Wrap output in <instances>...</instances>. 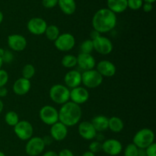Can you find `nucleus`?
<instances>
[{
	"mask_svg": "<svg viewBox=\"0 0 156 156\" xmlns=\"http://www.w3.org/2000/svg\"><path fill=\"white\" fill-rule=\"evenodd\" d=\"M117 23V15L109 10L108 8L98 10L93 15L91 21L93 29L98 31L101 34L108 33L114 30Z\"/></svg>",
	"mask_w": 156,
	"mask_h": 156,
	"instance_id": "obj_1",
	"label": "nucleus"
},
{
	"mask_svg": "<svg viewBox=\"0 0 156 156\" xmlns=\"http://www.w3.org/2000/svg\"><path fill=\"white\" fill-rule=\"evenodd\" d=\"M59 121L67 127L74 126L79 123L82 116V110L78 105L69 101L61 106L59 110Z\"/></svg>",
	"mask_w": 156,
	"mask_h": 156,
	"instance_id": "obj_2",
	"label": "nucleus"
},
{
	"mask_svg": "<svg viewBox=\"0 0 156 156\" xmlns=\"http://www.w3.org/2000/svg\"><path fill=\"white\" fill-rule=\"evenodd\" d=\"M153 143H155V133L149 128L138 130L133 139V143L140 149H145Z\"/></svg>",
	"mask_w": 156,
	"mask_h": 156,
	"instance_id": "obj_3",
	"label": "nucleus"
},
{
	"mask_svg": "<svg viewBox=\"0 0 156 156\" xmlns=\"http://www.w3.org/2000/svg\"><path fill=\"white\" fill-rule=\"evenodd\" d=\"M49 96L55 104L62 105L69 101L70 89L65 85L56 84L50 88Z\"/></svg>",
	"mask_w": 156,
	"mask_h": 156,
	"instance_id": "obj_4",
	"label": "nucleus"
},
{
	"mask_svg": "<svg viewBox=\"0 0 156 156\" xmlns=\"http://www.w3.org/2000/svg\"><path fill=\"white\" fill-rule=\"evenodd\" d=\"M104 78L95 69L83 71L82 73V84L86 88H96L102 84Z\"/></svg>",
	"mask_w": 156,
	"mask_h": 156,
	"instance_id": "obj_5",
	"label": "nucleus"
},
{
	"mask_svg": "<svg viewBox=\"0 0 156 156\" xmlns=\"http://www.w3.org/2000/svg\"><path fill=\"white\" fill-rule=\"evenodd\" d=\"M39 117L44 124L52 126L59 121V111L51 105H44L40 110Z\"/></svg>",
	"mask_w": 156,
	"mask_h": 156,
	"instance_id": "obj_6",
	"label": "nucleus"
},
{
	"mask_svg": "<svg viewBox=\"0 0 156 156\" xmlns=\"http://www.w3.org/2000/svg\"><path fill=\"white\" fill-rule=\"evenodd\" d=\"M76 45V38L72 34H60L54 41V46L61 52H69L73 50Z\"/></svg>",
	"mask_w": 156,
	"mask_h": 156,
	"instance_id": "obj_7",
	"label": "nucleus"
},
{
	"mask_svg": "<svg viewBox=\"0 0 156 156\" xmlns=\"http://www.w3.org/2000/svg\"><path fill=\"white\" fill-rule=\"evenodd\" d=\"M13 129L16 136L22 141H27L33 136L34 127L27 120H20Z\"/></svg>",
	"mask_w": 156,
	"mask_h": 156,
	"instance_id": "obj_8",
	"label": "nucleus"
},
{
	"mask_svg": "<svg viewBox=\"0 0 156 156\" xmlns=\"http://www.w3.org/2000/svg\"><path fill=\"white\" fill-rule=\"evenodd\" d=\"M45 147L43 138L40 136H32L26 143L25 152L29 156H38L43 153Z\"/></svg>",
	"mask_w": 156,
	"mask_h": 156,
	"instance_id": "obj_9",
	"label": "nucleus"
},
{
	"mask_svg": "<svg viewBox=\"0 0 156 156\" xmlns=\"http://www.w3.org/2000/svg\"><path fill=\"white\" fill-rule=\"evenodd\" d=\"M92 41L93 45H94V50H95L99 54L108 55L114 50L112 41L107 37L101 35L99 37Z\"/></svg>",
	"mask_w": 156,
	"mask_h": 156,
	"instance_id": "obj_10",
	"label": "nucleus"
},
{
	"mask_svg": "<svg viewBox=\"0 0 156 156\" xmlns=\"http://www.w3.org/2000/svg\"><path fill=\"white\" fill-rule=\"evenodd\" d=\"M47 27V23L44 18L39 17L32 18L27 21V29L31 34L39 35L44 34Z\"/></svg>",
	"mask_w": 156,
	"mask_h": 156,
	"instance_id": "obj_11",
	"label": "nucleus"
},
{
	"mask_svg": "<svg viewBox=\"0 0 156 156\" xmlns=\"http://www.w3.org/2000/svg\"><path fill=\"white\" fill-rule=\"evenodd\" d=\"M7 44L9 48L15 52H21L25 50L27 45V39L19 34H12L8 36Z\"/></svg>",
	"mask_w": 156,
	"mask_h": 156,
	"instance_id": "obj_12",
	"label": "nucleus"
},
{
	"mask_svg": "<svg viewBox=\"0 0 156 156\" xmlns=\"http://www.w3.org/2000/svg\"><path fill=\"white\" fill-rule=\"evenodd\" d=\"M90 97L88 90L83 86H79L70 90V101L78 105L86 103Z\"/></svg>",
	"mask_w": 156,
	"mask_h": 156,
	"instance_id": "obj_13",
	"label": "nucleus"
},
{
	"mask_svg": "<svg viewBox=\"0 0 156 156\" xmlns=\"http://www.w3.org/2000/svg\"><path fill=\"white\" fill-rule=\"evenodd\" d=\"M102 151L111 156L120 155L123 151V145L116 139H108L102 143Z\"/></svg>",
	"mask_w": 156,
	"mask_h": 156,
	"instance_id": "obj_14",
	"label": "nucleus"
},
{
	"mask_svg": "<svg viewBox=\"0 0 156 156\" xmlns=\"http://www.w3.org/2000/svg\"><path fill=\"white\" fill-rule=\"evenodd\" d=\"M95 69L100 73L102 77L111 78L115 76L117 73V68L114 65V62H111L107 59L99 61L98 63H96Z\"/></svg>",
	"mask_w": 156,
	"mask_h": 156,
	"instance_id": "obj_15",
	"label": "nucleus"
},
{
	"mask_svg": "<svg viewBox=\"0 0 156 156\" xmlns=\"http://www.w3.org/2000/svg\"><path fill=\"white\" fill-rule=\"evenodd\" d=\"M78 132L79 136L85 140H93L98 133L91 121L88 120L79 122Z\"/></svg>",
	"mask_w": 156,
	"mask_h": 156,
	"instance_id": "obj_16",
	"label": "nucleus"
},
{
	"mask_svg": "<svg viewBox=\"0 0 156 156\" xmlns=\"http://www.w3.org/2000/svg\"><path fill=\"white\" fill-rule=\"evenodd\" d=\"M67 135H68V127L61 122L58 121L50 126V136L54 141H63L67 137Z\"/></svg>",
	"mask_w": 156,
	"mask_h": 156,
	"instance_id": "obj_17",
	"label": "nucleus"
},
{
	"mask_svg": "<svg viewBox=\"0 0 156 156\" xmlns=\"http://www.w3.org/2000/svg\"><path fill=\"white\" fill-rule=\"evenodd\" d=\"M64 83L69 89L82 85V73L76 69H71L64 76Z\"/></svg>",
	"mask_w": 156,
	"mask_h": 156,
	"instance_id": "obj_18",
	"label": "nucleus"
},
{
	"mask_svg": "<svg viewBox=\"0 0 156 156\" xmlns=\"http://www.w3.org/2000/svg\"><path fill=\"white\" fill-rule=\"evenodd\" d=\"M77 66L83 71H88L95 68L96 60L91 54L80 53L77 56Z\"/></svg>",
	"mask_w": 156,
	"mask_h": 156,
	"instance_id": "obj_19",
	"label": "nucleus"
},
{
	"mask_svg": "<svg viewBox=\"0 0 156 156\" xmlns=\"http://www.w3.org/2000/svg\"><path fill=\"white\" fill-rule=\"evenodd\" d=\"M30 88H31L30 80L21 77L14 82L12 90H13V92L17 95L23 96L27 94L30 91Z\"/></svg>",
	"mask_w": 156,
	"mask_h": 156,
	"instance_id": "obj_20",
	"label": "nucleus"
},
{
	"mask_svg": "<svg viewBox=\"0 0 156 156\" xmlns=\"http://www.w3.org/2000/svg\"><path fill=\"white\" fill-rule=\"evenodd\" d=\"M108 120L109 118L108 117L100 114L93 117L91 123L97 133H102L108 129Z\"/></svg>",
	"mask_w": 156,
	"mask_h": 156,
	"instance_id": "obj_21",
	"label": "nucleus"
},
{
	"mask_svg": "<svg viewBox=\"0 0 156 156\" xmlns=\"http://www.w3.org/2000/svg\"><path fill=\"white\" fill-rule=\"evenodd\" d=\"M108 9L115 14L123 13L127 9V0H107Z\"/></svg>",
	"mask_w": 156,
	"mask_h": 156,
	"instance_id": "obj_22",
	"label": "nucleus"
},
{
	"mask_svg": "<svg viewBox=\"0 0 156 156\" xmlns=\"http://www.w3.org/2000/svg\"><path fill=\"white\" fill-rule=\"evenodd\" d=\"M58 5L62 13L66 15L74 14L77 8L75 0H58Z\"/></svg>",
	"mask_w": 156,
	"mask_h": 156,
	"instance_id": "obj_23",
	"label": "nucleus"
},
{
	"mask_svg": "<svg viewBox=\"0 0 156 156\" xmlns=\"http://www.w3.org/2000/svg\"><path fill=\"white\" fill-rule=\"evenodd\" d=\"M124 128L123 120L118 117H111L108 120V129L114 133H119Z\"/></svg>",
	"mask_w": 156,
	"mask_h": 156,
	"instance_id": "obj_24",
	"label": "nucleus"
},
{
	"mask_svg": "<svg viewBox=\"0 0 156 156\" xmlns=\"http://www.w3.org/2000/svg\"><path fill=\"white\" fill-rule=\"evenodd\" d=\"M44 34L49 41L54 42L60 34V31H59V28L57 26L55 25V24H50V25H47Z\"/></svg>",
	"mask_w": 156,
	"mask_h": 156,
	"instance_id": "obj_25",
	"label": "nucleus"
},
{
	"mask_svg": "<svg viewBox=\"0 0 156 156\" xmlns=\"http://www.w3.org/2000/svg\"><path fill=\"white\" fill-rule=\"evenodd\" d=\"M61 64L64 68L72 69L77 66V56L73 54H66L61 59Z\"/></svg>",
	"mask_w": 156,
	"mask_h": 156,
	"instance_id": "obj_26",
	"label": "nucleus"
},
{
	"mask_svg": "<svg viewBox=\"0 0 156 156\" xmlns=\"http://www.w3.org/2000/svg\"><path fill=\"white\" fill-rule=\"evenodd\" d=\"M5 122L6 123V124L9 125V126H14L20 121L19 120V116L17 114L15 111H8L5 114Z\"/></svg>",
	"mask_w": 156,
	"mask_h": 156,
	"instance_id": "obj_27",
	"label": "nucleus"
},
{
	"mask_svg": "<svg viewBox=\"0 0 156 156\" xmlns=\"http://www.w3.org/2000/svg\"><path fill=\"white\" fill-rule=\"evenodd\" d=\"M35 73H36V69L35 67L34 66L33 64L31 63H27L24 66L21 70V75H22V78L30 80L34 76Z\"/></svg>",
	"mask_w": 156,
	"mask_h": 156,
	"instance_id": "obj_28",
	"label": "nucleus"
},
{
	"mask_svg": "<svg viewBox=\"0 0 156 156\" xmlns=\"http://www.w3.org/2000/svg\"><path fill=\"white\" fill-rule=\"evenodd\" d=\"M94 50L93 41L91 39L85 40L80 45V51L82 53H88L91 54Z\"/></svg>",
	"mask_w": 156,
	"mask_h": 156,
	"instance_id": "obj_29",
	"label": "nucleus"
},
{
	"mask_svg": "<svg viewBox=\"0 0 156 156\" xmlns=\"http://www.w3.org/2000/svg\"><path fill=\"white\" fill-rule=\"evenodd\" d=\"M140 149L136 147L133 143H129L123 151L124 156H139Z\"/></svg>",
	"mask_w": 156,
	"mask_h": 156,
	"instance_id": "obj_30",
	"label": "nucleus"
},
{
	"mask_svg": "<svg viewBox=\"0 0 156 156\" xmlns=\"http://www.w3.org/2000/svg\"><path fill=\"white\" fill-rule=\"evenodd\" d=\"M144 2L143 0H127V8L131 10L137 11L142 9Z\"/></svg>",
	"mask_w": 156,
	"mask_h": 156,
	"instance_id": "obj_31",
	"label": "nucleus"
},
{
	"mask_svg": "<svg viewBox=\"0 0 156 156\" xmlns=\"http://www.w3.org/2000/svg\"><path fill=\"white\" fill-rule=\"evenodd\" d=\"M88 149H89L88 151L93 152L94 154L98 153L102 151V143L97 141V140H94L89 144Z\"/></svg>",
	"mask_w": 156,
	"mask_h": 156,
	"instance_id": "obj_32",
	"label": "nucleus"
},
{
	"mask_svg": "<svg viewBox=\"0 0 156 156\" xmlns=\"http://www.w3.org/2000/svg\"><path fill=\"white\" fill-rule=\"evenodd\" d=\"M3 63H11L14 60V54L11 50H5L4 53L1 56Z\"/></svg>",
	"mask_w": 156,
	"mask_h": 156,
	"instance_id": "obj_33",
	"label": "nucleus"
},
{
	"mask_svg": "<svg viewBox=\"0 0 156 156\" xmlns=\"http://www.w3.org/2000/svg\"><path fill=\"white\" fill-rule=\"evenodd\" d=\"M9 76L8 72L2 69H0V88L5 86V85L9 82Z\"/></svg>",
	"mask_w": 156,
	"mask_h": 156,
	"instance_id": "obj_34",
	"label": "nucleus"
},
{
	"mask_svg": "<svg viewBox=\"0 0 156 156\" xmlns=\"http://www.w3.org/2000/svg\"><path fill=\"white\" fill-rule=\"evenodd\" d=\"M146 156H156V143H153L144 149Z\"/></svg>",
	"mask_w": 156,
	"mask_h": 156,
	"instance_id": "obj_35",
	"label": "nucleus"
},
{
	"mask_svg": "<svg viewBox=\"0 0 156 156\" xmlns=\"http://www.w3.org/2000/svg\"><path fill=\"white\" fill-rule=\"evenodd\" d=\"M42 5L46 9H53L58 5V0H42Z\"/></svg>",
	"mask_w": 156,
	"mask_h": 156,
	"instance_id": "obj_36",
	"label": "nucleus"
},
{
	"mask_svg": "<svg viewBox=\"0 0 156 156\" xmlns=\"http://www.w3.org/2000/svg\"><path fill=\"white\" fill-rule=\"evenodd\" d=\"M58 156H74V154L70 149H63L58 153Z\"/></svg>",
	"mask_w": 156,
	"mask_h": 156,
	"instance_id": "obj_37",
	"label": "nucleus"
},
{
	"mask_svg": "<svg viewBox=\"0 0 156 156\" xmlns=\"http://www.w3.org/2000/svg\"><path fill=\"white\" fill-rule=\"evenodd\" d=\"M142 9H143L145 12H152V9H153V5L151 4V3L148 2H144L143 3V6H142Z\"/></svg>",
	"mask_w": 156,
	"mask_h": 156,
	"instance_id": "obj_38",
	"label": "nucleus"
},
{
	"mask_svg": "<svg viewBox=\"0 0 156 156\" xmlns=\"http://www.w3.org/2000/svg\"><path fill=\"white\" fill-rule=\"evenodd\" d=\"M101 35V34L98 31H97V30L93 29V30L90 32V39H91V41H94V40L97 39L98 37H99Z\"/></svg>",
	"mask_w": 156,
	"mask_h": 156,
	"instance_id": "obj_39",
	"label": "nucleus"
},
{
	"mask_svg": "<svg viewBox=\"0 0 156 156\" xmlns=\"http://www.w3.org/2000/svg\"><path fill=\"white\" fill-rule=\"evenodd\" d=\"M43 140H44V143L46 146L51 145L52 143L54 141L50 136H44V138H43Z\"/></svg>",
	"mask_w": 156,
	"mask_h": 156,
	"instance_id": "obj_40",
	"label": "nucleus"
},
{
	"mask_svg": "<svg viewBox=\"0 0 156 156\" xmlns=\"http://www.w3.org/2000/svg\"><path fill=\"white\" fill-rule=\"evenodd\" d=\"M8 93H9V91H8L7 88L5 87H1L0 88V98H5L6 96L8 95Z\"/></svg>",
	"mask_w": 156,
	"mask_h": 156,
	"instance_id": "obj_41",
	"label": "nucleus"
},
{
	"mask_svg": "<svg viewBox=\"0 0 156 156\" xmlns=\"http://www.w3.org/2000/svg\"><path fill=\"white\" fill-rule=\"evenodd\" d=\"M42 156H58V153L57 152H55V151L50 150V151H47L46 152H44V155H43Z\"/></svg>",
	"mask_w": 156,
	"mask_h": 156,
	"instance_id": "obj_42",
	"label": "nucleus"
},
{
	"mask_svg": "<svg viewBox=\"0 0 156 156\" xmlns=\"http://www.w3.org/2000/svg\"><path fill=\"white\" fill-rule=\"evenodd\" d=\"M96 140L98 142H101V143H103L104 141H105V136H104V135H102V133H97V135H96L95 138Z\"/></svg>",
	"mask_w": 156,
	"mask_h": 156,
	"instance_id": "obj_43",
	"label": "nucleus"
},
{
	"mask_svg": "<svg viewBox=\"0 0 156 156\" xmlns=\"http://www.w3.org/2000/svg\"><path fill=\"white\" fill-rule=\"evenodd\" d=\"M82 156H95V154L90 152V151H86V152H85L83 154H82Z\"/></svg>",
	"mask_w": 156,
	"mask_h": 156,
	"instance_id": "obj_44",
	"label": "nucleus"
},
{
	"mask_svg": "<svg viewBox=\"0 0 156 156\" xmlns=\"http://www.w3.org/2000/svg\"><path fill=\"white\" fill-rule=\"evenodd\" d=\"M3 109H4V103H3V101H2V99L0 98V114L2 112Z\"/></svg>",
	"mask_w": 156,
	"mask_h": 156,
	"instance_id": "obj_45",
	"label": "nucleus"
},
{
	"mask_svg": "<svg viewBox=\"0 0 156 156\" xmlns=\"http://www.w3.org/2000/svg\"><path fill=\"white\" fill-rule=\"evenodd\" d=\"M3 20H4V15H3L2 12L1 10H0V24L2 23Z\"/></svg>",
	"mask_w": 156,
	"mask_h": 156,
	"instance_id": "obj_46",
	"label": "nucleus"
},
{
	"mask_svg": "<svg viewBox=\"0 0 156 156\" xmlns=\"http://www.w3.org/2000/svg\"><path fill=\"white\" fill-rule=\"evenodd\" d=\"M144 2H148V3H151V4H153L154 2H155V0H143Z\"/></svg>",
	"mask_w": 156,
	"mask_h": 156,
	"instance_id": "obj_47",
	"label": "nucleus"
},
{
	"mask_svg": "<svg viewBox=\"0 0 156 156\" xmlns=\"http://www.w3.org/2000/svg\"><path fill=\"white\" fill-rule=\"evenodd\" d=\"M3 65V62H2V59L1 56H0V69H2V66Z\"/></svg>",
	"mask_w": 156,
	"mask_h": 156,
	"instance_id": "obj_48",
	"label": "nucleus"
},
{
	"mask_svg": "<svg viewBox=\"0 0 156 156\" xmlns=\"http://www.w3.org/2000/svg\"><path fill=\"white\" fill-rule=\"evenodd\" d=\"M0 156H6V155L4 152H2V151H0Z\"/></svg>",
	"mask_w": 156,
	"mask_h": 156,
	"instance_id": "obj_49",
	"label": "nucleus"
}]
</instances>
